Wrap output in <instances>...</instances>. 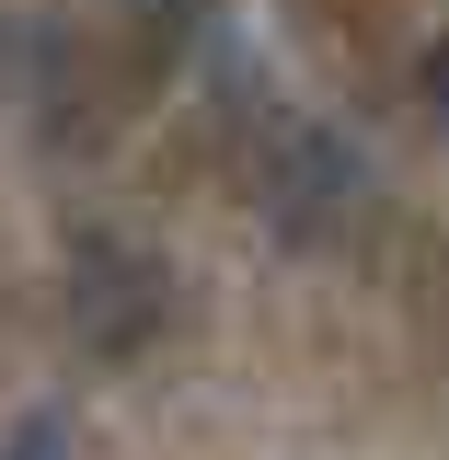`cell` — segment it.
Wrapping results in <instances>:
<instances>
[{"label": "cell", "mask_w": 449, "mask_h": 460, "mask_svg": "<svg viewBox=\"0 0 449 460\" xmlns=\"http://www.w3.org/2000/svg\"><path fill=\"white\" fill-rule=\"evenodd\" d=\"M0 460H69V426H58V414H23V426L0 438Z\"/></svg>", "instance_id": "cell-1"}, {"label": "cell", "mask_w": 449, "mask_h": 460, "mask_svg": "<svg viewBox=\"0 0 449 460\" xmlns=\"http://www.w3.org/2000/svg\"><path fill=\"white\" fill-rule=\"evenodd\" d=\"M427 104H438V127H449V35L427 47Z\"/></svg>", "instance_id": "cell-2"}]
</instances>
